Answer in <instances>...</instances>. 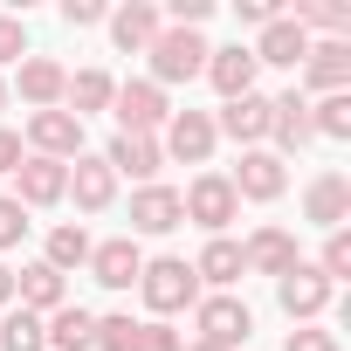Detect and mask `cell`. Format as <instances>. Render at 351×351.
I'll list each match as a JSON object with an SVG mask.
<instances>
[{
    "mask_svg": "<svg viewBox=\"0 0 351 351\" xmlns=\"http://www.w3.org/2000/svg\"><path fill=\"white\" fill-rule=\"evenodd\" d=\"M138 289H145V303H152V317H158V324L200 303V276H193V262H180V255H158V262H145Z\"/></svg>",
    "mask_w": 351,
    "mask_h": 351,
    "instance_id": "1",
    "label": "cell"
},
{
    "mask_svg": "<svg viewBox=\"0 0 351 351\" xmlns=\"http://www.w3.org/2000/svg\"><path fill=\"white\" fill-rule=\"evenodd\" d=\"M145 56H152V83H158V90L207 76V42H200V28H158V42H152Z\"/></svg>",
    "mask_w": 351,
    "mask_h": 351,
    "instance_id": "2",
    "label": "cell"
},
{
    "mask_svg": "<svg viewBox=\"0 0 351 351\" xmlns=\"http://www.w3.org/2000/svg\"><path fill=\"white\" fill-rule=\"evenodd\" d=\"M193 324H200V344H207V351H234V344H248L255 310H248L241 296H200V303H193Z\"/></svg>",
    "mask_w": 351,
    "mask_h": 351,
    "instance_id": "3",
    "label": "cell"
},
{
    "mask_svg": "<svg viewBox=\"0 0 351 351\" xmlns=\"http://www.w3.org/2000/svg\"><path fill=\"white\" fill-rule=\"evenodd\" d=\"M110 110H117V131H124V138H152V131H165V117H172V104H165V90H158L152 76H145V83H117Z\"/></svg>",
    "mask_w": 351,
    "mask_h": 351,
    "instance_id": "4",
    "label": "cell"
},
{
    "mask_svg": "<svg viewBox=\"0 0 351 351\" xmlns=\"http://www.w3.org/2000/svg\"><path fill=\"white\" fill-rule=\"evenodd\" d=\"M180 214L200 221L207 234H228V221L241 214V200H234V186H228V172H200V180L180 193Z\"/></svg>",
    "mask_w": 351,
    "mask_h": 351,
    "instance_id": "5",
    "label": "cell"
},
{
    "mask_svg": "<svg viewBox=\"0 0 351 351\" xmlns=\"http://www.w3.org/2000/svg\"><path fill=\"white\" fill-rule=\"evenodd\" d=\"M214 138H221V131H214L207 110H172L158 152H165V158H180V165H207V158H214Z\"/></svg>",
    "mask_w": 351,
    "mask_h": 351,
    "instance_id": "6",
    "label": "cell"
},
{
    "mask_svg": "<svg viewBox=\"0 0 351 351\" xmlns=\"http://www.w3.org/2000/svg\"><path fill=\"white\" fill-rule=\"evenodd\" d=\"M276 296H282V310H289L296 324H310V317H324V310H330V296H337V289L317 276V262H296L289 276H276Z\"/></svg>",
    "mask_w": 351,
    "mask_h": 351,
    "instance_id": "7",
    "label": "cell"
},
{
    "mask_svg": "<svg viewBox=\"0 0 351 351\" xmlns=\"http://www.w3.org/2000/svg\"><path fill=\"white\" fill-rule=\"evenodd\" d=\"M14 186H21V193H14L21 207H56V200H69V165H62V158H35V152H28V158L14 165Z\"/></svg>",
    "mask_w": 351,
    "mask_h": 351,
    "instance_id": "8",
    "label": "cell"
},
{
    "mask_svg": "<svg viewBox=\"0 0 351 351\" xmlns=\"http://www.w3.org/2000/svg\"><path fill=\"white\" fill-rule=\"evenodd\" d=\"M28 145H35V158H83V124L69 117V110H35L28 117Z\"/></svg>",
    "mask_w": 351,
    "mask_h": 351,
    "instance_id": "9",
    "label": "cell"
},
{
    "mask_svg": "<svg viewBox=\"0 0 351 351\" xmlns=\"http://www.w3.org/2000/svg\"><path fill=\"white\" fill-rule=\"evenodd\" d=\"M228 186H234V200H276L289 186V172H282L276 152H241V165L228 172Z\"/></svg>",
    "mask_w": 351,
    "mask_h": 351,
    "instance_id": "10",
    "label": "cell"
},
{
    "mask_svg": "<svg viewBox=\"0 0 351 351\" xmlns=\"http://www.w3.org/2000/svg\"><path fill=\"white\" fill-rule=\"evenodd\" d=\"M69 193H76V207H83V214H104V207L117 200V172L104 165V152L69 158Z\"/></svg>",
    "mask_w": 351,
    "mask_h": 351,
    "instance_id": "11",
    "label": "cell"
},
{
    "mask_svg": "<svg viewBox=\"0 0 351 351\" xmlns=\"http://www.w3.org/2000/svg\"><path fill=\"white\" fill-rule=\"evenodd\" d=\"M248 56H255V69H262V62H276V69H303V56H310V35H303L289 14H276V21H262V42H255Z\"/></svg>",
    "mask_w": 351,
    "mask_h": 351,
    "instance_id": "12",
    "label": "cell"
},
{
    "mask_svg": "<svg viewBox=\"0 0 351 351\" xmlns=\"http://www.w3.org/2000/svg\"><path fill=\"white\" fill-rule=\"evenodd\" d=\"M214 131H228L234 145H248V152H262V138H269V97H262V90H248V97H234V104H221V117H214Z\"/></svg>",
    "mask_w": 351,
    "mask_h": 351,
    "instance_id": "13",
    "label": "cell"
},
{
    "mask_svg": "<svg viewBox=\"0 0 351 351\" xmlns=\"http://www.w3.org/2000/svg\"><path fill=\"white\" fill-rule=\"evenodd\" d=\"M241 262H248L255 276H289L303 255H296V234H289V228H255V234L241 241Z\"/></svg>",
    "mask_w": 351,
    "mask_h": 351,
    "instance_id": "14",
    "label": "cell"
},
{
    "mask_svg": "<svg viewBox=\"0 0 351 351\" xmlns=\"http://www.w3.org/2000/svg\"><path fill=\"white\" fill-rule=\"evenodd\" d=\"M90 276H97L104 289H131V282L145 276V255H138V241H131V234H117V241H97V248H90Z\"/></svg>",
    "mask_w": 351,
    "mask_h": 351,
    "instance_id": "15",
    "label": "cell"
},
{
    "mask_svg": "<svg viewBox=\"0 0 351 351\" xmlns=\"http://www.w3.org/2000/svg\"><path fill=\"white\" fill-rule=\"evenodd\" d=\"M158 28H165V14L152 8V0H124V8L110 14V42H117L124 56H145V49L158 42Z\"/></svg>",
    "mask_w": 351,
    "mask_h": 351,
    "instance_id": "16",
    "label": "cell"
},
{
    "mask_svg": "<svg viewBox=\"0 0 351 351\" xmlns=\"http://www.w3.org/2000/svg\"><path fill=\"white\" fill-rule=\"evenodd\" d=\"M303 83L324 90V97L351 90V42H310V56H303Z\"/></svg>",
    "mask_w": 351,
    "mask_h": 351,
    "instance_id": "17",
    "label": "cell"
},
{
    "mask_svg": "<svg viewBox=\"0 0 351 351\" xmlns=\"http://www.w3.org/2000/svg\"><path fill=\"white\" fill-rule=\"evenodd\" d=\"M62 83H69V69H62L56 56H28L14 90H21V104H28V110H62Z\"/></svg>",
    "mask_w": 351,
    "mask_h": 351,
    "instance_id": "18",
    "label": "cell"
},
{
    "mask_svg": "<svg viewBox=\"0 0 351 351\" xmlns=\"http://www.w3.org/2000/svg\"><path fill=\"white\" fill-rule=\"evenodd\" d=\"M186 214H180V193L172 186H138L131 193V234H172Z\"/></svg>",
    "mask_w": 351,
    "mask_h": 351,
    "instance_id": "19",
    "label": "cell"
},
{
    "mask_svg": "<svg viewBox=\"0 0 351 351\" xmlns=\"http://www.w3.org/2000/svg\"><path fill=\"white\" fill-rule=\"evenodd\" d=\"M104 165L110 172H131L138 186H158V165H165V152H158V138H110V152H104Z\"/></svg>",
    "mask_w": 351,
    "mask_h": 351,
    "instance_id": "20",
    "label": "cell"
},
{
    "mask_svg": "<svg viewBox=\"0 0 351 351\" xmlns=\"http://www.w3.org/2000/svg\"><path fill=\"white\" fill-rule=\"evenodd\" d=\"M303 214H310L324 234H330V228H344V221H351V180H344V172H324V180H310Z\"/></svg>",
    "mask_w": 351,
    "mask_h": 351,
    "instance_id": "21",
    "label": "cell"
},
{
    "mask_svg": "<svg viewBox=\"0 0 351 351\" xmlns=\"http://www.w3.org/2000/svg\"><path fill=\"white\" fill-rule=\"evenodd\" d=\"M207 83L221 90V104H234V97H248L255 90V56L234 42V49H207Z\"/></svg>",
    "mask_w": 351,
    "mask_h": 351,
    "instance_id": "22",
    "label": "cell"
},
{
    "mask_svg": "<svg viewBox=\"0 0 351 351\" xmlns=\"http://www.w3.org/2000/svg\"><path fill=\"white\" fill-rule=\"evenodd\" d=\"M269 138L282 145V152H303L317 131H310V97H269Z\"/></svg>",
    "mask_w": 351,
    "mask_h": 351,
    "instance_id": "23",
    "label": "cell"
},
{
    "mask_svg": "<svg viewBox=\"0 0 351 351\" xmlns=\"http://www.w3.org/2000/svg\"><path fill=\"white\" fill-rule=\"evenodd\" d=\"M42 337H49V351H90L97 344V317L83 303H62V310L42 317Z\"/></svg>",
    "mask_w": 351,
    "mask_h": 351,
    "instance_id": "24",
    "label": "cell"
},
{
    "mask_svg": "<svg viewBox=\"0 0 351 351\" xmlns=\"http://www.w3.org/2000/svg\"><path fill=\"white\" fill-rule=\"evenodd\" d=\"M193 276H200V282H214V289L228 296V289H234V282L248 276V262H241V241H228V234H214V241L200 248V262H193Z\"/></svg>",
    "mask_w": 351,
    "mask_h": 351,
    "instance_id": "25",
    "label": "cell"
},
{
    "mask_svg": "<svg viewBox=\"0 0 351 351\" xmlns=\"http://www.w3.org/2000/svg\"><path fill=\"white\" fill-rule=\"evenodd\" d=\"M14 303H21V310H35V317L62 310V276H56L49 262H28V269L14 276Z\"/></svg>",
    "mask_w": 351,
    "mask_h": 351,
    "instance_id": "26",
    "label": "cell"
},
{
    "mask_svg": "<svg viewBox=\"0 0 351 351\" xmlns=\"http://www.w3.org/2000/svg\"><path fill=\"white\" fill-rule=\"evenodd\" d=\"M110 97H117V83L104 76V69H76L69 83H62V104H69V117L83 124L90 110H110Z\"/></svg>",
    "mask_w": 351,
    "mask_h": 351,
    "instance_id": "27",
    "label": "cell"
},
{
    "mask_svg": "<svg viewBox=\"0 0 351 351\" xmlns=\"http://www.w3.org/2000/svg\"><path fill=\"white\" fill-rule=\"evenodd\" d=\"M289 21H296L303 35H310V28H324L330 42H344V35H351V8H344V0H296V14H289Z\"/></svg>",
    "mask_w": 351,
    "mask_h": 351,
    "instance_id": "28",
    "label": "cell"
},
{
    "mask_svg": "<svg viewBox=\"0 0 351 351\" xmlns=\"http://www.w3.org/2000/svg\"><path fill=\"white\" fill-rule=\"evenodd\" d=\"M90 248H97V241L69 221V228H56V234H49V255H42V262H49L56 276H69V269H90Z\"/></svg>",
    "mask_w": 351,
    "mask_h": 351,
    "instance_id": "29",
    "label": "cell"
},
{
    "mask_svg": "<svg viewBox=\"0 0 351 351\" xmlns=\"http://www.w3.org/2000/svg\"><path fill=\"white\" fill-rule=\"evenodd\" d=\"M310 131H317V138H330V145H344V138H351V90H337V97L310 104Z\"/></svg>",
    "mask_w": 351,
    "mask_h": 351,
    "instance_id": "30",
    "label": "cell"
},
{
    "mask_svg": "<svg viewBox=\"0 0 351 351\" xmlns=\"http://www.w3.org/2000/svg\"><path fill=\"white\" fill-rule=\"evenodd\" d=\"M0 351H49L42 317L35 310H8V317H0Z\"/></svg>",
    "mask_w": 351,
    "mask_h": 351,
    "instance_id": "31",
    "label": "cell"
},
{
    "mask_svg": "<svg viewBox=\"0 0 351 351\" xmlns=\"http://www.w3.org/2000/svg\"><path fill=\"white\" fill-rule=\"evenodd\" d=\"M317 276L337 289L344 276H351V228H330V241H324V262H317Z\"/></svg>",
    "mask_w": 351,
    "mask_h": 351,
    "instance_id": "32",
    "label": "cell"
},
{
    "mask_svg": "<svg viewBox=\"0 0 351 351\" xmlns=\"http://www.w3.org/2000/svg\"><path fill=\"white\" fill-rule=\"evenodd\" d=\"M138 344V324L131 317H97V344L90 351H131Z\"/></svg>",
    "mask_w": 351,
    "mask_h": 351,
    "instance_id": "33",
    "label": "cell"
},
{
    "mask_svg": "<svg viewBox=\"0 0 351 351\" xmlns=\"http://www.w3.org/2000/svg\"><path fill=\"white\" fill-rule=\"evenodd\" d=\"M21 234H28V207H21L14 193H0V248H14Z\"/></svg>",
    "mask_w": 351,
    "mask_h": 351,
    "instance_id": "34",
    "label": "cell"
},
{
    "mask_svg": "<svg viewBox=\"0 0 351 351\" xmlns=\"http://www.w3.org/2000/svg\"><path fill=\"white\" fill-rule=\"evenodd\" d=\"M0 62H28V28H21V14H0Z\"/></svg>",
    "mask_w": 351,
    "mask_h": 351,
    "instance_id": "35",
    "label": "cell"
},
{
    "mask_svg": "<svg viewBox=\"0 0 351 351\" xmlns=\"http://www.w3.org/2000/svg\"><path fill=\"white\" fill-rule=\"evenodd\" d=\"M131 351H186V344H180L172 324H138V344H131Z\"/></svg>",
    "mask_w": 351,
    "mask_h": 351,
    "instance_id": "36",
    "label": "cell"
},
{
    "mask_svg": "<svg viewBox=\"0 0 351 351\" xmlns=\"http://www.w3.org/2000/svg\"><path fill=\"white\" fill-rule=\"evenodd\" d=\"M282 351H337V330H317V324H296Z\"/></svg>",
    "mask_w": 351,
    "mask_h": 351,
    "instance_id": "37",
    "label": "cell"
},
{
    "mask_svg": "<svg viewBox=\"0 0 351 351\" xmlns=\"http://www.w3.org/2000/svg\"><path fill=\"white\" fill-rule=\"evenodd\" d=\"M207 14H214V0H172V8H165V21H172V28H200Z\"/></svg>",
    "mask_w": 351,
    "mask_h": 351,
    "instance_id": "38",
    "label": "cell"
},
{
    "mask_svg": "<svg viewBox=\"0 0 351 351\" xmlns=\"http://www.w3.org/2000/svg\"><path fill=\"white\" fill-rule=\"evenodd\" d=\"M62 21L69 28H97L104 21V0H62Z\"/></svg>",
    "mask_w": 351,
    "mask_h": 351,
    "instance_id": "39",
    "label": "cell"
},
{
    "mask_svg": "<svg viewBox=\"0 0 351 351\" xmlns=\"http://www.w3.org/2000/svg\"><path fill=\"white\" fill-rule=\"evenodd\" d=\"M28 152H21V131H0V172H14Z\"/></svg>",
    "mask_w": 351,
    "mask_h": 351,
    "instance_id": "40",
    "label": "cell"
},
{
    "mask_svg": "<svg viewBox=\"0 0 351 351\" xmlns=\"http://www.w3.org/2000/svg\"><path fill=\"white\" fill-rule=\"evenodd\" d=\"M276 14H282L276 0H241V21H255V28H262V21H276Z\"/></svg>",
    "mask_w": 351,
    "mask_h": 351,
    "instance_id": "41",
    "label": "cell"
},
{
    "mask_svg": "<svg viewBox=\"0 0 351 351\" xmlns=\"http://www.w3.org/2000/svg\"><path fill=\"white\" fill-rule=\"evenodd\" d=\"M8 303H14V269L0 262V310H8Z\"/></svg>",
    "mask_w": 351,
    "mask_h": 351,
    "instance_id": "42",
    "label": "cell"
},
{
    "mask_svg": "<svg viewBox=\"0 0 351 351\" xmlns=\"http://www.w3.org/2000/svg\"><path fill=\"white\" fill-rule=\"evenodd\" d=\"M0 110H8V83H0Z\"/></svg>",
    "mask_w": 351,
    "mask_h": 351,
    "instance_id": "43",
    "label": "cell"
},
{
    "mask_svg": "<svg viewBox=\"0 0 351 351\" xmlns=\"http://www.w3.org/2000/svg\"><path fill=\"white\" fill-rule=\"evenodd\" d=\"M193 351H207V344H193Z\"/></svg>",
    "mask_w": 351,
    "mask_h": 351,
    "instance_id": "44",
    "label": "cell"
}]
</instances>
